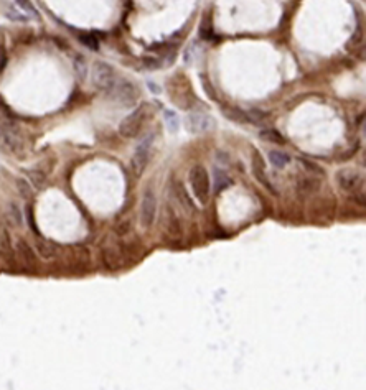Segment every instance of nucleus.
Listing matches in <instances>:
<instances>
[{
	"instance_id": "obj_19",
	"label": "nucleus",
	"mask_w": 366,
	"mask_h": 390,
	"mask_svg": "<svg viewBox=\"0 0 366 390\" xmlns=\"http://www.w3.org/2000/svg\"><path fill=\"white\" fill-rule=\"evenodd\" d=\"M15 2L23 12L30 13L31 17H38V12H36V8L33 7V3H31L30 0H15Z\"/></svg>"
},
{
	"instance_id": "obj_20",
	"label": "nucleus",
	"mask_w": 366,
	"mask_h": 390,
	"mask_svg": "<svg viewBox=\"0 0 366 390\" xmlns=\"http://www.w3.org/2000/svg\"><path fill=\"white\" fill-rule=\"evenodd\" d=\"M165 119H167V125L170 129V132H177L178 130V117L175 112L172 111H165Z\"/></svg>"
},
{
	"instance_id": "obj_24",
	"label": "nucleus",
	"mask_w": 366,
	"mask_h": 390,
	"mask_svg": "<svg viewBox=\"0 0 366 390\" xmlns=\"http://www.w3.org/2000/svg\"><path fill=\"white\" fill-rule=\"evenodd\" d=\"M299 162H300V165H302L305 170H308V171H313V173H323V170L318 165H315V163H312V162H308V160H305V158H299Z\"/></svg>"
},
{
	"instance_id": "obj_16",
	"label": "nucleus",
	"mask_w": 366,
	"mask_h": 390,
	"mask_svg": "<svg viewBox=\"0 0 366 390\" xmlns=\"http://www.w3.org/2000/svg\"><path fill=\"white\" fill-rule=\"evenodd\" d=\"M213 173H214V190H216V191H223V190H226V188H229L233 185V180L223 170L214 168Z\"/></svg>"
},
{
	"instance_id": "obj_1",
	"label": "nucleus",
	"mask_w": 366,
	"mask_h": 390,
	"mask_svg": "<svg viewBox=\"0 0 366 390\" xmlns=\"http://www.w3.org/2000/svg\"><path fill=\"white\" fill-rule=\"evenodd\" d=\"M190 186H191V191H193L195 198L198 199L201 204L208 203L210 193H211V183H210V175L205 167L196 165L191 168Z\"/></svg>"
},
{
	"instance_id": "obj_7",
	"label": "nucleus",
	"mask_w": 366,
	"mask_h": 390,
	"mask_svg": "<svg viewBox=\"0 0 366 390\" xmlns=\"http://www.w3.org/2000/svg\"><path fill=\"white\" fill-rule=\"evenodd\" d=\"M157 216V196L153 190H145L142 204H140V224L144 227H150Z\"/></svg>"
},
{
	"instance_id": "obj_2",
	"label": "nucleus",
	"mask_w": 366,
	"mask_h": 390,
	"mask_svg": "<svg viewBox=\"0 0 366 390\" xmlns=\"http://www.w3.org/2000/svg\"><path fill=\"white\" fill-rule=\"evenodd\" d=\"M117 81L116 71L111 64L104 63V61H96L92 64V84L99 89V91L109 92Z\"/></svg>"
},
{
	"instance_id": "obj_9",
	"label": "nucleus",
	"mask_w": 366,
	"mask_h": 390,
	"mask_svg": "<svg viewBox=\"0 0 366 390\" xmlns=\"http://www.w3.org/2000/svg\"><path fill=\"white\" fill-rule=\"evenodd\" d=\"M214 120L213 117L208 115V114H201V112H196V114H190L186 117L185 120V127L186 130L191 134H203V132H208V130L213 127Z\"/></svg>"
},
{
	"instance_id": "obj_15",
	"label": "nucleus",
	"mask_w": 366,
	"mask_h": 390,
	"mask_svg": "<svg viewBox=\"0 0 366 390\" xmlns=\"http://www.w3.org/2000/svg\"><path fill=\"white\" fill-rule=\"evenodd\" d=\"M269 162L275 168H285L290 163V157L285 152H280V150H271V152H269Z\"/></svg>"
},
{
	"instance_id": "obj_17",
	"label": "nucleus",
	"mask_w": 366,
	"mask_h": 390,
	"mask_svg": "<svg viewBox=\"0 0 366 390\" xmlns=\"http://www.w3.org/2000/svg\"><path fill=\"white\" fill-rule=\"evenodd\" d=\"M261 139L264 140V142H271V143H277V145H282L285 140L284 137L280 135L277 130H271V129H267V130H262L261 132Z\"/></svg>"
},
{
	"instance_id": "obj_3",
	"label": "nucleus",
	"mask_w": 366,
	"mask_h": 390,
	"mask_svg": "<svg viewBox=\"0 0 366 390\" xmlns=\"http://www.w3.org/2000/svg\"><path fill=\"white\" fill-rule=\"evenodd\" d=\"M147 107H149L147 104H140L137 109L134 112H130V114L121 122L119 132L122 137L132 139L140 132V129H142V125L145 122V117H147Z\"/></svg>"
},
{
	"instance_id": "obj_26",
	"label": "nucleus",
	"mask_w": 366,
	"mask_h": 390,
	"mask_svg": "<svg viewBox=\"0 0 366 390\" xmlns=\"http://www.w3.org/2000/svg\"><path fill=\"white\" fill-rule=\"evenodd\" d=\"M5 64H7V51H5V46H3V43L0 41V73L3 71Z\"/></svg>"
},
{
	"instance_id": "obj_8",
	"label": "nucleus",
	"mask_w": 366,
	"mask_h": 390,
	"mask_svg": "<svg viewBox=\"0 0 366 390\" xmlns=\"http://www.w3.org/2000/svg\"><path fill=\"white\" fill-rule=\"evenodd\" d=\"M0 258H2L7 265H13L17 258L10 232H8L7 225L3 223H0Z\"/></svg>"
},
{
	"instance_id": "obj_21",
	"label": "nucleus",
	"mask_w": 366,
	"mask_h": 390,
	"mask_svg": "<svg viewBox=\"0 0 366 390\" xmlns=\"http://www.w3.org/2000/svg\"><path fill=\"white\" fill-rule=\"evenodd\" d=\"M200 35L203 36L205 40H211V38H213V28H211V20H210V18H205V22L201 23Z\"/></svg>"
},
{
	"instance_id": "obj_4",
	"label": "nucleus",
	"mask_w": 366,
	"mask_h": 390,
	"mask_svg": "<svg viewBox=\"0 0 366 390\" xmlns=\"http://www.w3.org/2000/svg\"><path fill=\"white\" fill-rule=\"evenodd\" d=\"M153 140H155V134H149L140 140L135 147L134 157H132V168L135 171V175H142L145 167L149 163L150 158V150L153 147Z\"/></svg>"
},
{
	"instance_id": "obj_11",
	"label": "nucleus",
	"mask_w": 366,
	"mask_h": 390,
	"mask_svg": "<svg viewBox=\"0 0 366 390\" xmlns=\"http://www.w3.org/2000/svg\"><path fill=\"white\" fill-rule=\"evenodd\" d=\"M15 253H18V257L23 260V264L28 265V267H33L35 262H36V255L33 252V249L30 247V244L27 241H23V239H17V249H15Z\"/></svg>"
},
{
	"instance_id": "obj_27",
	"label": "nucleus",
	"mask_w": 366,
	"mask_h": 390,
	"mask_svg": "<svg viewBox=\"0 0 366 390\" xmlns=\"http://www.w3.org/2000/svg\"><path fill=\"white\" fill-rule=\"evenodd\" d=\"M7 13H8V15H7V17H8V18H12V20H18V22H27V17H23V15H22V13H18V12H13V10H12V8H10V10H8Z\"/></svg>"
},
{
	"instance_id": "obj_14",
	"label": "nucleus",
	"mask_w": 366,
	"mask_h": 390,
	"mask_svg": "<svg viewBox=\"0 0 366 390\" xmlns=\"http://www.w3.org/2000/svg\"><path fill=\"white\" fill-rule=\"evenodd\" d=\"M175 196L178 198V201H180V203L183 204V208L190 209V211H195L193 201H191V198L188 196V193H186V190H185V186H183L180 181L175 183Z\"/></svg>"
},
{
	"instance_id": "obj_25",
	"label": "nucleus",
	"mask_w": 366,
	"mask_h": 390,
	"mask_svg": "<svg viewBox=\"0 0 366 390\" xmlns=\"http://www.w3.org/2000/svg\"><path fill=\"white\" fill-rule=\"evenodd\" d=\"M17 185H18V191L22 193V196L23 198H31V188H30V185H28L27 181H23V180H18L17 181Z\"/></svg>"
},
{
	"instance_id": "obj_5",
	"label": "nucleus",
	"mask_w": 366,
	"mask_h": 390,
	"mask_svg": "<svg viewBox=\"0 0 366 390\" xmlns=\"http://www.w3.org/2000/svg\"><path fill=\"white\" fill-rule=\"evenodd\" d=\"M109 94H112V97H114L116 101H119L121 104L130 106L137 101L139 89L130 81H127V79H117L114 87L109 91Z\"/></svg>"
},
{
	"instance_id": "obj_6",
	"label": "nucleus",
	"mask_w": 366,
	"mask_h": 390,
	"mask_svg": "<svg viewBox=\"0 0 366 390\" xmlns=\"http://www.w3.org/2000/svg\"><path fill=\"white\" fill-rule=\"evenodd\" d=\"M336 183L346 193H358L360 188L365 185V178L351 168H343L336 173Z\"/></svg>"
},
{
	"instance_id": "obj_13",
	"label": "nucleus",
	"mask_w": 366,
	"mask_h": 390,
	"mask_svg": "<svg viewBox=\"0 0 366 390\" xmlns=\"http://www.w3.org/2000/svg\"><path fill=\"white\" fill-rule=\"evenodd\" d=\"M165 231L170 234L172 237H175V236H180V224H178V219H177V216L175 213L170 209V206L167 208V216H165Z\"/></svg>"
},
{
	"instance_id": "obj_22",
	"label": "nucleus",
	"mask_w": 366,
	"mask_h": 390,
	"mask_svg": "<svg viewBox=\"0 0 366 390\" xmlns=\"http://www.w3.org/2000/svg\"><path fill=\"white\" fill-rule=\"evenodd\" d=\"M28 176H30L31 183L36 186V188H43L45 185V175L40 171H28Z\"/></svg>"
},
{
	"instance_id": "obj_23",
	"label": "nucleus",
	"mask_w": 366,
	"mask_h": 390,
	"mask_svg": "<svg viewBox=\"0 0 366 390\" xmlns=\"http://www.w3.org/2000/svg\"><path fill=\"white\" fill-rule=\"evenodd\" d=\"M79 40H81L83 45H86L88 48H91V50H97V46H99V43H97V38H96V36H92V35H81V36H79Z\"/></svg>"
},
{
	"instance_id": "obj_10",
	"label": "nucleus",
	"mask_w": 366,
	"mask_h": 390,
	"mask_svg": "<svg viewBox=\"0 0 366 390\" xmlns=\"http://www.w3.org/2000/svg\"><path fill=\"white\" fill-rule=\"evenodd\" d=\"M251 168H252V175H254L256 180L259 181L261 185L266 188V190H269L272 195H275L274 186L271 185L269 178H267L264 158H262V155L257 152V150H252V163H251Z\"/></svg>"
},
{
	"instance_id": "obj_12",
	"label": "nucleus",
	"mask_w": 366,
	"mask_h": 390,
	"mask_svg": "<svg viewBox=\"0 0 366 390\" xmlns=\"http://www.w3.org/2000/svg\"><path fill=\"white\" fill-rule=\"evenodd\" d=\"M35 246H36V252H38L43 258H46V260H51V258H55L58 255V247H56L53 242L46 241L43 237L35 239Z\"/></svg>"
},
{
	"instance_id": "obj_18",
	"label": "nucleus",
	"mask_w": 366,
	"mask_h": 390,
	"mask_svg": "<svg viewBox=\"0 0 366 390\" xmlns=\"http://www.w3.org/2000/svg\"><path fill=\"white\" fill-rule=\"evenodd\" d=\"M8 218H10V223L15 225V227H22L23 216H22L20 208H18L15 203H12L10 206H8Z\"/></svg>"
}]
</instances>
